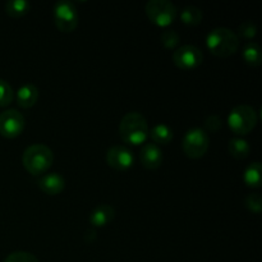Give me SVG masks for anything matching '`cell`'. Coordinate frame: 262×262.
<instances>
[{"mask_svg": "<svg viewBox=\"0 0 262 262\" xmlns=\"http://www.w3.org/2000/svg\"><path fill=\"white\" fill-rule=\"evenodd\" d=\"M223 122L220 119L219 115L211 114L205 119V128H206L209 132H217V130L222 128Z\"/></svg>", "mask_w": 262, "mask_h": 262, "instance_id": "cell-26", "label": "cell"}, {"mask_svg": "<svg viewBox=\"0 0 262 262\" xmlns=\"http://www.w3.org/2000/svg\"><path fill=\"white\" fill-rule=\"evenodd\" d=\"M78 12L69 0H59L54 4V22L61 32H72L78 26Z\"/></svg>", "mask_w": 262, "mask_h": 262, "instance_id": "cell-7", "label": "cell"}, {"mask_svg": "<svg viewBox=\"0 0 262 262\" xmlns=\"http://www.w3.org/2000/svg\"><path fill=\"white\" fill-rule=\"evenodd\" d=\"M38 96H40V92L35 84L25 83L17 91V104L23 109H28L37 102Z\"/></svg>", "mask_w": 262, "mask_h": 262, "instance_id": "cell-14", "label": "cell"}, {"mask_svg": "<svg viewBox=\"0 0 262 262\" xmlns=\"http://www.w3.org/2000/svg\"><path fill=\"white\" fill-rule=\"evenodd\" d=\"M106 163L115 170H128L135 164V154L124 145H114L107 150Z\"/></svg>", "mask_w": 262, "mask_h": 262, "instance_id": "cell-10", "label": "cell"}, {"mask_svg": "<svg viewBox=\"0 0 262 262\" xmlns=\"http://www.w3.org/2000/svg\"><path fill=\"white\" fill-rule=\"evenodd\" d=\"M148 124L146 118L138 112H129L119 123V136L125 143L142 145L148 138Z\"/></svg>", "mask_w": 262, "mask_h": 262, "instance_id": "cell-1", "label": "cell"}, {"mask_svg": "<svg viewBox=\"0 0 262 262\" xmlns=\"http://www.w3.org/2000/svg\"><path fill=\"white\" fill-rule=\"evenodd\" d=\"M245 205L250 211L256 212H261L262 210V199L258 193H250L246 196L245 199Z\"/></svg>", "mask_w": 262, "mask_h": 262, "instance_id": "cell-24", "label": "cell"}, {"mask_svg": "<svg viewBox=\"0 0 262 262\" xmlns=\"http://www.w3.org/2000/svg\"><path fill=\"white\" fill-rule=\"evenodd\" d=\"M115 216L114 207L107 204H100L90 212L89 222L92 227L101 228L112 222Z\"/></svg>", "mask_w": 262, "mask_h": 262, "instance_id": "cell-13", "label": "cell"}, {"mask_svg": "<svg viewBox=\"0 0 262 262\" xmlns=\"http://www.w3.org/2000/svg\"><path fill=\"white\" fill-rule=\"evenodd\" d=\"M145 10L148 19L159 27L170 26L178 14V9L174 3L169 0H150L146 3Z\"/></svg>", "mask_w": 262, "mask_h": 262, "instance_id": "cell-5", "label": "cell"}, {"mask_svg": "<svg viewBox=\"0 0 262 262\" xmlns=\"http://www.w3.org/2000/svg\"><path fill=\"white\" fill-rule=\"evenodd\" d=\"M202 10L194 5H187L181 10V20L187 26H196L202 22Z\"/></svg>", "mask_w": 262, "mask_h": 262, "instance_id": "cell-20", "label": "cell"}, {"mask_svg": "<svg viewBox=\"0 0 262 262\" xmlns=\"http://www.w3.org/2000/svg\"><path fill=\"white\" fill-rule=\"evenodd\" d=\"M210 146V137L204 128L194 127L186 132L182 142L184 154L191 159H200L207 152Z\"/></svg>", "mask_w": 262, "mask_h": 262, "instance_id": "cell-6", "label": "cell"}, {"mask_svg": "<svg viewBox=\"0 0 262 262\" xmlns=\"http://www.w3.org/2000/svg\"><path fill=\"white\" fill-rule=\"evenodd\" d=\"M206 45L214 55L228 58L238 51L239 37L230 28L216 27L207 33Z\"/></svg>", "mask_w": 262, "mask_h": 262, "instance_id": "cell-2", "label": "cell"}, {"mask_svg": "<svg viewBox=\"0 0 262 262\" xmlns=\"http://www.w3.org/2000/svg\"><path fill=\"white\" fill-rule=\"evenodd\" d=\"M14 100V91L7 81L0 78V107L10 105Z\"/></svg>", "mask_w": 262, "mask_h": 262, "instance_id": "cell-22", "label": "cell"}, {"mask_svg": "<svg viewBox=\"0 0 262 262\" xmlns=\"http://www.w3.org/2000/svg\"><path fill=\"white\" fill-rule=\"evenodd\" d=\"M5 13L13 18H19L27 14L31 9V4L27 0H9L4 5Z\"/></svg>", "mask_w": 262, "mask_h": 262, "instance_id": "cell-19", "label": "cell"}, {"mask_svg": "<svg viewBox=\"0 0 262 262\" xmlns=\"http://www.w3.org/2000/svg\"><path fill=\"white\" fill-rule=\"evenodd\" d=\"M53 151L43 143H33V145L28 146L22 156L23 166L32 176L45 174L53 165Z\"/></svg>", "mask_w": 262, "mask_h": 262, "instance_id": "cell-3", "label": "cell"}, {"mask_svg": "<svg viewBox=\"0 0 262 262\" xmlns=\"http://www.w3.org/2000/svg\"><path fill=\"white\" fill-rule=\"evenodd\" d=\"M204 60L201 49L194 45H182L173 53V61L178 68L189 71L200 66Z\"/></svg>", "mask_w": 262, "mask_h": 262, "instance_id": "cell-9", "label": "cell"}, {"mask_svg": "<svg viewBox=\"0 0 262 262\" xmlns=\"http://www.w3.org/2000/svg\"><path fill=\"white\" fill-rule=\"evenodd\" d=\"M242 56L248 66L258 67L262 61V51L260 45L253 41H248L242 49Z\"/></svg>", "mask_w": 262, "mask_h": 262, "instance_id": "cell-16", "label": "cell"}, {"mask_svg": "<svg viewBox=\"0 0 262 262\" xmlns=\"http://www.w3.org/2000/svg\"><path fill=\"white\" fill-rule=\"evenodd\" d=\"M37 184L43 193L49 196H56L63 192L66 187V179L59 173H46L40 177Z\"/></svg>", "mask_w": 262, "mask_h": 262, "instance_id": "cell-12", "label": "cell"}, {"mask_svg": "<svg viewBox=\"0 0 262 262\" xmlns=\"http://www.w3.org/2000/svg\"><path fill=\"white\" fill-rule=\"evenodd\" d=\"M4 262H40L35 255L26 251H15L7 256Z\"/></svg>", "mask_w": 262, "mask_h": 262, "instance_id": "cell-23", "label": "cell"}, {"mask_svg": "<svg viewBox=\"0 0 262 262\" xmlns=\"http://www.w3.org/2000/svg\"><path fill=\"white\" fill-rule=\"evenodd\" d=\"M26 127V119L20 112L7 109L0 113V135L7 138L18 137Z\"/></svg>", "mask_w": 262, "mask_h": 262, "instance_id": "cell-8", "label": "cell"}, {"mask_svg": "<svg viewBox=\"0 0 262 262\" xmlns=\"http://www.w3.org/2000/svg\"><path fill=\"white\" fill-rule=\"evenodd\" d=\"M258 122L257 112L255 107L247 104L237 105L230 110L228 115V125L233 133L238 136H245L256 127Z\"/></svg>", "mask_w": 262, "mask_h": 262, "instance_id": "cell-4", "label": "cell"}, {"mask_svg": "<svg viewBox=\"0 0 262 262\" xmlns=\"http://www.w3.org/2000/svg\"><path fill=\"white\" fill-rule=\"evenodd\" d=\"M140 160L146 169H158L163 163V151L156 143L147 142L141 148Z\"/></svg>", "mask_w": 262, "mask_h": 262, "instance_id": "cell-11", "label": "cell"}, {"mask_svg": "<svg viewBox=\"0 0 262 262\" xmlns=\"http://www.w3.org/2000/svg\"><path fill=\"white\" fill-rule=\"evenodd\" d=\"M148 136L151 137V140L154 141V143L156 145H168L173 141L174 133L169 125L163 124V123H159L155 124L150 130H148Z\"/></svg>", "mask_w": 262, "mask_h": 262, "instance_id": "cell-15", "label": "cell"}, {"mask_svg": "<svg viewBox=\"0 0 262 262\" xmlns=\"http://www.w3.org/2000/svg\"><path fill=\"white\" fill-rule=\"evenodd\" d=\"M228 151L235 159H246L251 152V146L247 140L242 137H233L228 145Z\"/></svg>", "mask_w": 262, "mask_h": 262, "instance_id": "cell-17", "label": "cell"}, {"mask_svg": "<svg viewBox=\"0 0 262 262\" xmlns=\"http://www.w3.org/2000/svg\"><path fill=\"white\" fill-rule=\"evenodd\" d=\"M181 41V36L177 32L176 30H171V28H168V30H164L160 35V42L163 43L164 48L166 49H174Z\"/></svg>", "mask_w": 262, "mask_h": 262, "instance_id": "cell-21", "label": "cell"}, {"mask_svg": "<svg viewBox=\"0 0 262 262\" xmlns=\"http://www.w3.org/2000/svg\"><path fill=\"white\" fill-rule=\"evenodd\" d=\"M261 174H262V166L258 161L250 164L246 168L245 174H243V181L248 187L252 188H258L261 186Z\"/></svg>", "mask_w": 262, "mask_h": 262, "instance_id": "cell-18", "label": "cell"}, {"mask_svg": "<svg viewBox=\"0 0 262 262\" xmlns=\"http://www.w3.org/2000/svg\"><path fill=\"white\" fill-rule=\"evenodd\" d=\"M238 33L243 38H253L257 35V27L252 20H245L238 27Z\"/></svg>", "mask_w": 262, "mask_h": 262, "instance_id": "cell-25", "label": "cell"}]
</instances>
